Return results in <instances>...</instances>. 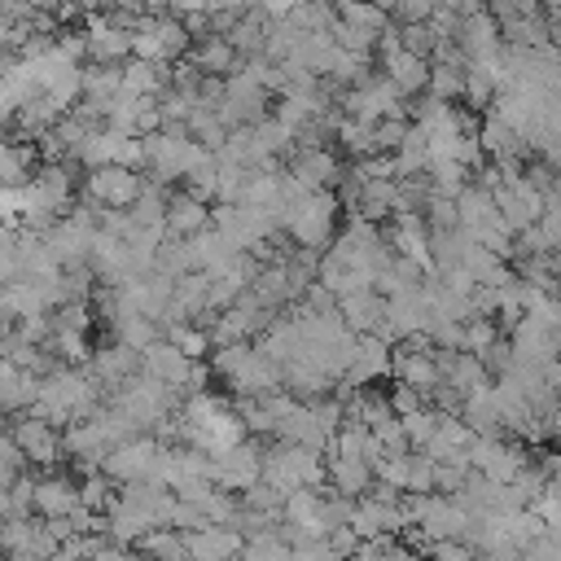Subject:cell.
I'll return each mask as SVG.
<instances>
[{
	"label": "cell",
	"mask_w": 561,
	"mask_h": 561,
	"mask_svg": "<svg viewBox=\"0 0 561 561\" xmlns=\"http://www.w3.org/2000/svg\"><path fill=\"white\" fill-rule=\"evenodd\" d=\"M210 368L219 381L232 386L237 399H267L276 390H285V368L276 359H267L259 351V342H237L210 355Z\"/></svg>",
	"instance_id": "6da1fadb"
},
{
	"label": "cell",
	"mask_w": 561,
	"mask_h": 561,
	"mask_svg": "<svg viewBox=\"0 0 561 561\" xmlns=\"http://www.w3.org/2000/svg\"><path fill=\"white\" fill-rule=\"evenodd\" d=\"M337 210H342V197L333 188H320V193H307L289 215H285V237H294L298 245L307 250H333L337 241Z\"/></svg>",
	"instance_id": "7a4b0ae2"
},
{
	"label": "cell",
	"mask_w": 561,
	"mask_h": 561,
	"mask_svg": "<svg viewBox=\"0 0 561 561\" xmlns=\"http://www.w3.org/2000/svg\"><path fill=\"white\" fill-rule=\"evenodd\" d=\"M4 434H13V443L26 451L31 469H44V473H53V465L66 456L61 430H53L48 421H39V416H31V412H22V416H9Z\"/></svg>",
	"instance_id": "3957f363"
},
{
	"label": "cell",
	"mask_w": 561,
	"mask_h": 561,
	"mask_svg": "<svg viewBox=\"0 0 561 561\" xmlns=\"http://www.w3.org/2000/svg\"><path fill=\"white\" fill-rule=\"evenodd\" d=\"M469 465H473V473H482L500 486H513L530 460H526L522 443H513V438H473L469 443Z\"/></svg>",
	"instance_id": "277c9868"
},
{
	"label": "cell",
	"mask_w": 561,
	"mask_h": 561,
	"mask_svg": "<svg viewBox=\"0 0 561 561\" xmlns=\"http://www.w3.org/2000/svg\"><path fill=\"white\" fill-rule=\"evenodd\" d=\"M263 456H267L263 438H245L241 447H232L228 456L215 460V486L228 495H245L250 486L263 482Z\"/></svg>",
	"instance_id": "5b68a950"
},
{
	"label": "cell",
	"mask_w": 561,
	"mask_h": 561,
	"mask_svg": "<svg viewBox=\"0 0 561 561\" xmlns=\"http://www.w3.org/2000/svg\"><path fill=\"white\" fill-rule=\"evenodd\" d=\"M149 180L140 171H127V167H105V171H92L83 180V193L92 202H101L105 210H131L140 197H145Z\"/></svg>",
	"instance_id": "8992f818"
},
{
	"label": "cell",
	"mask_w": 561,
	"mask_h": 561,
	"mask_svg": "<svg viewBox=\"0 0 561 561\" xmlns=\"http://www.w3.org/2000/svg\"><path fill=\"white\" fill-rule=\"evenodd\" d=\"M158 451H162V443H158L153 434H140V438H131V443H118V447L101 460V473H105L110 482H118V486L145 482L149 469H153V460H158Z\"/></svg>",
	"instance_id": "52a82bcc"
},
{
	"label": "cell",
	"mask_w": 561,
	"mask_h": 561,
	"mask_svg": "<svg viewBox=\"0 0 561 561\" xmlns=\"http://www.w3.org/2000/svg\"><path fill=\"white\" fill-rule=\"evenodd\" d=\"M508 346H513V359H517V364L539 368V373H548V368L561 359V333H552V329L539 324L535 316H526V320L508 333Z\"/></svg>",
	"instance_id": "ba28073f"
},
{
	"label": "cell",
	"mask_w": 561,
	"mask_h": 561,
	"mask_svg": "<svg viewBox=\"0 0 561 561\" xmlns=\"http://www.w3.org/2000/svg\"><path fill=\"white\" fill-rule=\"evenodd\" d=\"M88 57L92 66H123L131 61V44H136V31H123L110 22V13H88Z\"/></svg>",
	"instance_id": "9c48e42d"
},
{
	"label": "cell",
	"mask_w": 561,
	"mask_h": 561,
	"mask_svg": "<svg viewBox=\"0 0 561 561\" xmlns=\"http://www.w3.org/2000/svg\"><path fill=\"white\" fill-rule=\"evenodd\" d=\"M307 193H320V188H342V180H346V167H342V158L333 153V149H294V158H289V167H285Z\"/></svg>",
	"instance_id": "30bf717a"
},
{
	"label": "cell",
	"mask_w": 561,
	"mask_h": 561,
	"mask_svg": "<svg viewBox=\"0 0 561 561\" xmlns=\"http://www.w3.org/2000/svg\"><path fill=\"white\" fill-rule=\"evenodd\" d=\"M469 517L473 513H465L451 495H430L425 500V517L416 522V530H421L425 543H451V539H465Z\"/></svg>",
	"instance_id": "8fae6325"
},
{
	"label": "cell",
	"mask_w": 561,
	"mask_h": 561,
	"mask_svg": "<svg viewBox=\"0 0 561 561\" xmlns=\"http://www.w3.org/2000/svg\"><path fill=\"white\" fill-rule=\"evenodd\" d=\"M79 508H83V500H79V482L70 473H35V513H39V522H57V517H70Z\"/></svg>",
	"instance_id": "7c38bea8"
},
{
	"label": "cell",
	"mask_w": 561,
	"mask_h": 561,
	"mask_svg": "<svg viewBox=\"0 0 561 561\" xmlns=\"http://www.w3.org/2000/svg\"><path fill=\"white\" fill-rule=\"evenodd\" d=\"M456 44H460V53H465L469 61H495V57L504 53V31H500V22L491 18V9H482V13H473V18L460 22Z\"/></svg>",
	"instance_id": "4fadbf2b"
},
{
	"label": "cell",
	"mask_w": 561,
	"mask_h": 561,
	"mask_svg": "<svg viewBox=\"0 0 561 561\" xmlns=\"http://www.w3.org/2000/svg\"><path fill=\"white\" fill-rule=\"evenodd\" d=\"M394 381H403V386H412V390H421L425 399L438 390V386H447V377H443V368L434 364V351H412V346H394Z\"/></svg>",
	"instance_id": "5bb4252c"
},
{
	"label": "cell",
	"mask_w": 561,
	"mask_h": 561,
	"mask_svg": "<svg viewBox=\"0 0 561 561\" xmlns=\"http://www.w3.org/2000/svg\"><path fill=\"white\" fill-rule=\"evenodd\" d=\"M39 394H44V377L22 373L18 364L0 359V408H4V416H22V412H31V408L39 403Z\"/></svg>",
	"instance_id": "9a60e30c"
},
{
	"label": "cell",
	"mask_w": 561,
	"mask_h": 561,
	"mask_svg": "<svg viewBox=\"0 0 561 561\" xmlns=\"http://www.w3.org/2000/svg\"><path fill=\"white\" fill-rule=\"evenodd\" d=\"M245 557V535L232 526H206L188 535V561H241Z\"/></svg>",
	"instance_id": "2e32d148"
},
{
	"label": "cell",
	"mask_w": 561,
	"mask_h": 561,
	"mask_svg": "<svg viewBox=\"0 0 561 561\" xmlns=\"http://www.w3.org/2000/svg\"><path fill=\"white\" fill-rule=\"evenodd\" d=\"M39 167H44L39 145H31V140H4L0 145V180H4V188H26L39 175Z\"/></svg>",
	"instance_id": "e0dca14e"
},
{
	"label": "cell",
	"mask_w": 561,
	"mask_h": 561,
	"mask_svg": "<svg viewBox=\"0 0 561 561\" xmlns=\"http://www.w3.org/2000/svg\"><path fill=\"white\" fill-rule=\"evenodd\" d=\"M342 311V324L355 333V337H373L381 324H386V298L377 289H364V294H346L337 302Z\"/></svg>",
	"instance_id": "ac0fdd59"
},
{
	"label": "cell",
	"mask_w": 561,
	"mask_h": 561,
	"mask_svg": "<svg viewBox=\"0 0 561 561\" xmlns=\"http://www.w3.org/2000/svg\"><path fill=\"white\" fill-rule=\"evenodd\" d=\"M193 364H197V359H188V355H184L175 342H167V337L145 351V373L158 377V381H167V386L180 390V394H184V386H188V377H193Z\"/></svg>",
	"instance_id": "d6986e66"
},
{
	"label": "cell",
	"mask_w": 561,
	"mask_h": 561,
	"mask_svg": "<svg viewBox=\"0 0 561 561\" xmlns=\"http://www.w3.org/2000/svg\"><path fill=\"white\" fill-rule=\"evenodd\" d=\"M206 228H210V206L197 202L193 193L175 188V193H171V210H167V237H175V241H193V237L206 232Z\"/></svg>",
	"instance_id": "ffe728a7"
},
{
	"label": "cell",
	"mask_w": 561,
	"mask_h": 561,
	"mask_svg": "<svg viewBox=\"0 0 561 561\" xmlns=\"http://www.w3.org/2000/svg\"><path fill=\"white\" fill-rule=\"evenodd\" d=\"M394 368V346H386L381 337H359V355L351 364V373L342 377L351 390H368V381L386 377Z\"/></svg>",
	"instance_id": "44dd1931"
},
{
	"label": "cell",
	"mask_w": 561,
	"mask_h": 561,
	"mask_svg": "<svg viewBox=\"0 0 561 561\" xmlns=\"http://www.w3.org/2000/svg\"><path fill=\"white\" fill-rule=\"evenodd\" d=\"M460 421L473 430V438H508L504 434V416H500V403H495V381L465 394V412Z\"/></svg>",
	"instance_id": "7402d4cb"
},
{
	"label": "cell",
	"mask_w": 561,
	"mask_h": 561,
	"mask_svg": "<svg viewBox=\"0 0 561 561\" xmlns=\"http://www.w3.org/2000/svg\"><path fill=\"white\" fill-rule=\"evenodd\" d=\"M377 486V469L368 460H346V456H329V491L346 495V500H364Z\"/></svg>",
	"instance_id": "603a6c76"
},
{
	"label": "cell",
	"mask_w": 561,
	"mask_h": 561,
	"mask_svg": "<svg viewBox=\"0 0 561 561\" xmlns=\"http://www.w3.org/2000/svg\"><path fill=\"white\" fill-rule=\"evenodd\" d=\"M184 61H193L206 79H232V75L241 70V53H237L228 39H219V35L197 39V44H193V53H188Z\"/></svg>",
	"instance_id": "cb8c5ba5"
},
{
	"label": "cell",
	"mask_w": 561,
	"mask_h": 561,
	"mask_svg": "<svg viewBox=\"0 0 561 561\" xmlns=\"http://www.w3.org/2000/svg\"><path fill=\"white\" fill-rule=\"evenodd\" d=\"M381 75H386V79H390L408 101L425 96V88H430V61H425V57H412L408 48L390 53V57L381 61Z\"/></svg>",
	"instance_id": "d4e9b609"
},
{
	"label": "cell",
	"mask_w": 561,
	"mask_h": 561,
	"mask_svg": "<svg viewBox=\"0 0 561 561\" xmlns=\"http://www.w3.org/2000/svg\"><path fill=\"white\" fill-rule=\"evenodd\" d=\"M333 390H337V381L329 377V373H320L316 364H307V359H298V364H285V394H294L298 403H320V399H333Z\"/></svg>",
	"instance_id": "484cf974"
},
{
	"label": "cell",
	"mask_w": 561,
	"mask_h": 561,
	"mask_svg": "<svg viewBox=\"0 0 561 561\" xmlns=\"http://www.w3.org/2000/svg\"><path fill=\"white\" fill-rule=\"evenodd\" d=\"M123 96V66H83V101L110 114V105Z\"/></svg>",
	"instance_id": "4316f807"
},
{
	"label": "cell",
	"mask_w": 561,
	"mask_h": 561,
	"mask_svg": "<svg viewBox=\"0 0 561 561\" xmlns=\"http://www.w3.org/2000/svg\"><path fill=\"white\" fill-rule=\"evenodd\" d=\"M123 92L127 96H162L167 92V61H123Z\"/></svg>",
	"instance_id": "83f0119b"
},
{
	"label": "cell",
	"mask_w": 561,
	"mask_h": 561,
	"mask_svg": "<svg viewBox=\"0 0 561 561\" xmlns=\"http://www.w3.org/2000/svg\"><path fill=\"white\" fill-rule=\"evenodd\" d=\"M263 482H267L272 491H280L285 500H289V495H298V491H307V486L298 482V469H294V456H289V447H285V443L267 447V456H263Z\"/></svg>",
	"instance_id": "f1b7e54d"
},
{
	"label": "cell",
	"mask_w": 561,
	"mask_h": 561,
	"mask_svg": "<svg viewBox=\"0 0 561 561\" xmlns=\"http://www.w3.org/2000/svg\"><path fill=\"white\" fill-rule=\"evenodd\" d=\"M456 210H460V228H465V232H478V228H486V224L500 215L495 197H491L486 188H478V184H469V188L456 197Z\"/></svg>",
	"instance_id": "f546056e"
},
{
	"label": "cell",
	"mask_w": 561,
	"mask_h": 561,
	"mask_svg": "<svg viewBox=\"0 0 561 561\" xmlns=\"http://www.w3.org/2000/svg\"><path fill=\"white\" fill-rule=\"evenodd\" d=\"M110 337L145 355V351H149V346H158L167 333H162V324H158V320H149V316H123V320L110 329Z\"/></svg>",
	"instance_id": "4dcf8cb0"
},
{
	"label": "cell",
	"mask_w": 561,
	"mask_h": 561,
	"mask_svg": "<svg viewBox=\"0 0 561 561\" xmlns=\"http://www.w3.org/2000/svg\"><path fill=\"white\" fill-rule=\"evenodd\" d=\"M136 552H140L145 561H188V535L162 526V530H149V535L136 543Z\"/></svg>",
	"instance_id": "1f68e13d"
},
{
	"label": "cell",
	"mask_w": 561,
	"mask_h": 561,
	"mask_svg": "<svg viewBox=\"0 0 561 561\" xmlns=\"http://www.w3.org/2000/svg\"><path fill=\"white\" fill-rule=\"evenodd\" d=\"M118 145H123V136H114L110 127H96V131L88 136V145L79 149V167H83L88 175L114 167V162H118Z\"/></svg>",
	"instance_id": "d6a6232c"
},
{
	"label": "cell",
	"mask_w": 561,
	"mask_h": 561,
	"mask_svg": "<svg viewBox=\"0 0 561 561\" xmlns=\"http://www.w3.org/2000/svg\"><path fill=\"white\" fill-rule=\"evenodd\" d=\"M337 145H342V153H346L351 162H368V158H381V153H377V127H368V123H355V118H346V123H342V131H337Z\"/></svg>",
	"instance_id": "836d02e7"
},
{
	"label": "cell",
	"mask_w": 561,
	"mask_h": 561,
	"mask_svg": "<svg viewBox=\"0 0 561 561\" xmlns=\"http://www.w3.org/2000/svg\"><path fill=\"white\" fill-rule=\"evenodd\" d=\"M425 180H430V193H438V197H460V193L469 188V167H460L456 158H438V162H430Z\"/></svg>",
	"instance_id": "e575fe53"
},
{
	"label": "cell",
	"mask_w": 561,
	"mask_h": 561,
	"mask_svg": "<svg viewBox=\"0 0 561 561\" xmlns=\"http://www.w3.org/2000/svg\"><path fill=\"white\" fill-rule=\"evenodd\" d=\"M465 70L469 66H430V88L425 96L451 105V101H465Z\"/></svg>",
	"instance_id": "d590c367"
},
{
	"label": "cell",
	"mask_w": 561,
	"mask_h": 561,
	"mask_svg": "<svg viewBox=\"0 0 561 561\" xmlns=\"http://www.w3.org/2000/svg\"><path fill=\"white\" fill-rule=\"evenodd\" d=\"M447 386L451 390H460V394H473V390H482V386H491V373H486V364L478 359V355H456V364H451V373H447Z\"/></svg>",
	"instance_id": "8d00e7d4"
},
{
	"label": "cell",
	"mask_w": 561,
	"mask_h": 561,
	"mask_svg": "<svg viewBox=\"0 0 561 561\" xmlns=\"http://www.w3.org/2000/svg\"><path fill=\"white\" fill-rule=\"evenodd\" d=\"M26 473H35L31 460H26V451L13 443V434H4V438H0V491L18 486Z\"/></svg>",
	"instance_id": "74e56055"
},
{
	"label": "cell",
	"mask_w": 561,
	"mask_h": 561,
	"mask_svg": "<svg viewBox=\"0 0 561 561\" xmlns=\"http://www.w3.org/2000/svg\"><path fill=\"white\" fill-rule=\"evenodd\" d=\"M79 500H83V508L88 513H96V517H105L110 508H114V482L105 478V473H92V478H79Z\"/></svg>",
	"instance_id": "f35d334b"
},
{
	"label": "cell",
	"mask_w": 561,
	"mask_h": 561,
	"mask_svg": "<svg viewBox=\"0 0 561 561\" xmlns=\"http://www.w3.org/2000/svg\"><path fill=\"white\" fill-rule=\"evenodd\" d=\"M337 18L351 22V26H364V31H386L390 26V9H377V4H359V0H346L337 4Z\"/></svg>",
	"instance_id": "ab89813d"
},
{
	"label": "cell",
	"mask_w": 561,
	"mask_h": 561,
	"mask_svg": "<svg viewBox=\"0 0 561 561\" xmlns=\"http://www.w3.org/2000/svg\"><path fill=\"white\" fill-rule=\"evenodd\" d=\"M408 495H438V465L421 451L408 456Z\"/></svg>",
	"instance_id": "60d3db41"
},
{
	"label": "cell",
	"mask_w": 561,
	"mask_h": 561,
	"mask_svg": "<svg viewBox=\"0 0 561 561\" xmlns=\"http://www.w3.org/2000/svg\"><path fill=\"white\" fill-rule=\"evenodd\" d=\"M403 421V434H408V443H412V451H421L434 434H438V425H443V412H434V408H421V412H412V416H399Z\"/></svg>",
	"instance_id": "b9f144b4"
},
{
	"label": "cell",
	"mask_w": 561,
	"mask_h": 561,
	"mask_svg": "<svg viewBox=\"0 0 561 561\" xmlns=\"http://www.w3.org/2000/svg\"><path fill=\"white\" fill-rule=\"evenodd\" d=\"M425 224H430V232H456V228H460L456 197H438V193H430V202H425Z\"/></svg>",
	"instance_id": "7bdbcfd3"
},
{
	"label": "cell",
	"mask_w": 561,
	"mask_h": 561,
	"mask_svg": "<svg viewBox=\"0 0 561 561\" xmlns=\"http://www.w3.org/2000/svg\"><path fill=\"white\" fill-rule=\"evenodd\" d=\"M162 333H167V342H175L188 359H202V355L210 351V333L197 329V324H171V329H162Z\"/></svg>",
	"instance_id": "ee69618b"
},
{
	"label": "cell",
	"mask_w": 561,
	"mask_h": 561,
	"mask_svg": "<svg viewBox=\"0 0 561 561\" xmlns=\"http://www.w3.org/2000/svg\"><path fill=\"white\" fill-rule=\"evenodd\" d=\"M495 342H500V324L495 320H469L465 324V355H478L482 359Z\"/></svg>",
	"instance_id": "f6af8a7d"
},
{
	"label": "cell",
	"mask_w": 561,
	"mask_h": 561,
	"mask_svg": "<svg viewBox=\"0 0 561 561\" xmlns=\"http://www.w3.org/2000/svg\"><path fill=\"white\" fill-rule=\"evenodd\" d=\"M241 504H245L250 513H267V517H285V495H280V491H272L267 482H259V486H250V491L241 495Z\"/></svg>",
	"instance_id": "bcb514c9"
},
{
	"label": "cell",
	"mask_w": 561,
	"mask_h": 561,
	"mask_svg": "<svg viewBox=\"0 0 561 561\" xmlns=\"http://www.w3.org/2000/svg\"><path fill=\"white\" fill-rule=\"evenodd\" d=\"M92 311H96V302H66V307H57V311H53V329L88 333V324H92Z\"/></svg>",
	"instance_id": "7dc6e473"
},
{
	"label": "cell",
	"mask_w": 561,
	"mask_h": 561,
	"mask_svg": "<svg viewBox=\"0 0 561 561\" xmlns=\"http://www.w3.org/2000/svg\"><path fill=\"white\" fill-rule=\"evenodd\" d=\"M434 9L438 4H430V0H403V4H390V22L394 26H425L434 18Z\"/></svg>",
	"instance_id": "c3c4849f"
},
{
	"label": "cell",
	"mask_w": 561,
	"mask_h": 561,
	"mask_svg": "<svg viewBox=\"0 0 561 561\" xmlns=\"http://www.w3.org/2000/svg\"><path fill=\"white\" fill-rule=\"evenodd\" d=\"M386 399H390V408H394V416H412V412H421V408H430V399H425L421 390H412V386H403V381H394V386L386 390Z\"/></svg>",
	"instance_id": "681fc988"
},
{
	"label": "cell",
	"mask_w": 561,
	"mask_h": 561,
	"mask_svg": "<svg viewBox=\"0 0 561 561\" xmlns=\"http://www.w3.org/2000/svg\"><path fill=\"white\" fill-rule=\"evenodd\" d=\"M434 44H438V35H434V26L425 22V26H403V48L412 53V57H434Z\"/></svg>",
	"instance_id": "f907efd6"
},
{
	"label": "cell",
	"mask_w": 561,
	"mask_h": 561,
	"mask_svg": "<svg viewBox=\"0 0 561 561\" xmlns=\"http://www.w3.org/2000/svg\"><path fill=\"white\" fill-rule=\"evenodd\" d=\"M377 482H381V486H394V491L408 495V456L381 460V465H377Z\"/></svg>",
	"instance_id": "816d5d0a"
},
{
	"label": "cell",
	"mask_w": 561,
	"mask_h": 561,
	"mask_svg": "<svg viewBox=\"0 0 561 561\" xmlns=\"http://www.w3.org/2000/svg\"><path fill=\"white\" fill-rule=\"evenodd\" d=\"M425 561H482L465 539H451V543H430Z\"/></svg>",
	"instance_id": "f5cc1de1"
},
{
	"label": "cell",
	"mask_w": 561,
	"mask_h": 561,
	"mask_svg": "<svg viewBox=\"0 0 561 561\" xmlns=\"http://www.w3.org/2000/svg\"><path fill=\"white\" fill-rule=\"evenodd\" d=\"M329 548H333L342 561H355V557H359V548H364V539H359L351 526H337V530L329 535Z\"/></svg>",
	"instance_id": "db71d44e"
},
{
	"label": "cell",
	"mask_w": 561,
	"mask_h": 561,
	"mask_svg": "<svg viewBox=\"0 0 561 561\" xmlns=\"http://www.w3.org/2000/svg\"><path fill=\"white\" fill-rule=\"evenodd\" d=\"M522 561H561V543L552 535H539L522 548Z\"/></svg>",
	"instance_id": "11a10c76"
},
{
	"label": "cell",
	"mask_w": 561,
	"mask_h": 561,
	"mask_svg": "<svg viewBox=\"0 0 561 561\" xmlns=\"http://www.w3.org/2000/svg\"><path fill=\"white\" fill-rule=\"evenodd\" d=\"M53 44H57L70 61H83V57H88V35H79V31H61Z\"/></svg>",
	"instance_id": "9f6ffc18"
},
{
	"label": "cell",
	"mask_w": 561,
	"mask_h": 561,
	"mask_svg": "<svg viewBox=\"0 0 561 561\" xmlns=\"http://www.w3.org/2000/svg\"><path fill=\"white\" fill-rule=\"evenodd\" d=\"M294 561H342L333 548H329V539L324 543H307V548H294Z\"/></svg>",
	"instance_id": "6f0895ef"
},
{
	"label": "cell",
	"mask_w": 561,
	"mask_h": 561,
	"mask_svg": "<svg viewBox=\"0 0 561 561\" xmlns=\"http://www.w3.org/2000/svg\"><path fill=\"white\" fill-rule=\"evenodd\" d=\"M425 552H416V548H408L403 539H390L386 543V552H381V561H421Z\"/></svg>",
	"instance_id": "680465c9"
},
{
	"label": "cell",
	"mask_w": 561,
	"mask_h": 561,
	"mask_svg": "<svg viewBox=\"0 0 561 561\" xmlns=\"http://www.w3.org/2000/svg\"><path fill=\"white\" fill-rule=\"evenodd\" d=\"M92 561H145V557H140V552H131V548H118V543H105V548H101V552H96Z\"/></svg>",
	"instance_id": "91938a15"
},
{
	"label": "cell",
	"mask_w": 561,
	"mask_h": 561,
	"mask_svg": "<svg viewBox=\"0 0 561 561\" xmlns=\"http://www.w3.org/2000/svg\"><path fill=\"white\" fill-rule=\"evenodd\" d=\"M482 561H522V552L517 548H500V552H486Z\"/></svg>",
	"instance_id": "94428289"
},
{
	"label": "cell",
	"mask_w": 561,
	"mask_h": 561,
	"mask_svg": "<svg viewBox=\"0 0 561 561\" xmlns=\"http://www.w3.org/2000/svg\"><path fill=\"white\" fill-rule=\"evenodd\" d=\"M543 18L552 22V31H561V0H557V4H548V9H543Z\"/></svg>",
	"instance_id": "6125c7cd"
},
{
	"label": "cell",
	"mask_w": 561,
	"mask_h": 561,
	"mask_svg": "<svg viewBox=\"0 0 561 561\" xmlns=\"http://www.w3.org/2000/svg\"><path fill=\"white\" fill-rule=\"evenodd\" d=\"M548 386H552V390H557V394H561V359H557V364H552V368H548Z\"/></svg>",
	"instance_id": "be15d7a7"
},
{
	"label": "cell",
	"mask_w": 561,
	"mask_h": 561,
	"mask_svg": "<svg viewBox=\"0 0 561 561\" xmlns=\"http://www.w3.org/2000/svg\"><path fill=\"white\" fill-rule=\"evenodd\" d=\"M552 48H557V53H561V31H552Z\"/></svg>",
	"instance_id": "e7e4bbea"
},
{
	"label": "cell",
	"mask_w": 561,
	"mask_h": 561,
	"mask_svg": "<svg viewBox=\"0 0 561 561\" xmlns=\"http://www.w3.org/2000/svg\"><path fill=\"white\" fill-rule=\"evenodd\" d=\"M9 561H39V557H9Z\"/></svg>",
	"instance_id": "03108f58"
},
{
	"label": "cell",
	"mask_w": 561,
	"mask_h": 561,
	"mask_svg": "<svg viewBox=\"0 0 561 561\" xmlns=\"http://www.w3.org/2000/svg\"><path fill=\"white\" fill-rule=\"evenodd\" d=\"M552 486H561V473H557V478H552Z\"/></svg>",
	"instance_id": "003e7915"
}]
</instances>
